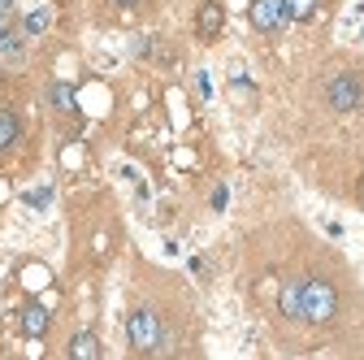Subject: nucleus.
<instances>
[{
  "instance_id": "obj_1",
  "label": "nucleus",
  "mask_w": 364,
  "mask_h": 360,
  "mask_svg": "<svg viewBox=\"0 0 364 360\" xmlns=\"http://www.w3.org/2000/svg\"><path fill=\"white\" fill-rule=\"evenodd\" d=\"M282 317L308 322V326H330L338 317V291L326 278H287L278 295Z\"/></svg>"
},
{
  "instance_id": "obj_2",
  "label": "nucleus",
  "mask_w": 364,
  "mask_h": 360,
  "mask_svg": "<svg viewBox=\"0 0 364 360\" xmlns=\"http://www.w3.org/2000/svg\"><path fill=\"white\" fill-rule=\"evenodd\" d=\"M126 339H130L134 351H144V356L161 351V343H165L161 317H156L152 308H134V312H130V322H126Z\"/></svg>"
},
{
  "instance_id": "obj_3",
  "label": "nucleus",
  "mask_w": 364,
  "mask_h": 360,
  "mask_svg": "<svg viewBox=\"0 0 364 360\" xmlns=\"http://www.w3.org/2000/svg\"><path fill=\"white\" fill-rule=\"evenodd\" d=\"M326 105L338 109V113H351L364 105V87L351 78V74H330L326 78Z\"/></svg>"
},
{
  "instance_id": "obj_4",
  "label": "nucleus",
  "mask_w": 364,
  "mask_h": 360,
  "mask_svg": "<svg viewBox=\"0 0 364 360\" xmlns=\"http://www.w3.org/2000/svg\"><path fill=\"white\" fill-rule=\"evenodd\" d=\"M252 26L260 35H278L291 18H287V0H252V9H247Z\"/></svg>"
},
{
  "instance_id": "obj_5",
  "label": "nucleus",
  "mask_w": 364,
  "mask_h": 360,
  "mask_svg": "<svg viewBox=\"0 0 364 360\" xmlns=\"http://www.w3.org/2000/svg\"><path fill=\"white\" fill-rule=\"evenodd\" d=\"M221 26H225V9H221V0H204L200 14H196V35H200L204 43H213V39L221 35Z\"/></svg>"
},
{
  "instance_id": "obj_6",
  "label": "nucleus",
  "mask_w": 364,
  "mask_h": 360,
  "mask_svg": "<svg viewBox=\"0 0 364 360\" xmlns=\"http://www.w3.org/2000/svg\"><path fill=\"white\" fill-rule=\"evenodd\" d=\"M22 139V117L14 109H0V152H9Z\"/></svg>"
},
{
  "instance_id": "obj_7",
  "label": "nucleus",
  "mask_w": 364,
  "mask_h": 360,
  "mask_svg": "<svg viewBox=\"0 0 364 360\" xmlns=\"http://www.w3.org/2000/svg\"><path fill=\"white\" fill-rule=\"evenodd\" d=\"M22 330H26L31 339H39L43 330H48V308H43V304H26V308H22Z\"/></svg>"
},
{
  "instance_id": "obj_8",
  "label": "nucleus",
  "mask_w": 364,
  "mask_h": 360,
  "mask_svg": "<svg viewBox=\"0 0 364 360\" xmlns=\"http://www.w3.org/2000/svg\"><path fill=\"white\" fill-rule=\"evenodd\" d=\"M70 356H74V360H96V356H100V339H96V334H74Z\"/></svg>"
},
{
  "instance_id": "obj_9",
  "label": "nucleus",
  "mask_w": 364,
  "mask_h": 360,
  "mask_svg": "<svg viewBox=\"0 0 364 360\" xmlns=\"http://www.w3.org/2000/svg\"><path fill=\"white\" fill-rule=\"evenodd\" d=\"M316 9H321V0H287V18L291 22H312Z\"/></svg>"
},
{
  "instance_id": "obj_10",
  "label": "nucleus",
  "mask_w": 364,
  "mask_h": 360,
  "mask_svg": "<svg viewBox=\"0 0 364 360\" xmlns=\"http://www.w3.org/2000/svg\"><path fill=\"white\" fill-rule=\"evenodd\" d=\"M53 109L57 113H70L74 109V92H70L65 83H53Z\"/></svg>"
},
{
  "instance_id": "obj_11",
  "label": "nucleus",
  "mask_w": 364,
  "mask_h": 360,
  "mask_svg": "<svg viewBox=\"0 0 364 360\" xmlns=\"http://www.w3.org/2000/svg\"><path fill=\"white\" fill-rule=\"evenodd\" d=\"M48 18H53L48 9H43V14H31V18H26V35H39L43 26H48Z\"/></svg>"
},
{
  "instance_id": "obj_12",
  "label": "nucleus",
  "mask_w": 364,
  "mask_h": 360,
  "mask_svg": "<svg viewBox=\"0 0 364 360\" xmlns=\"http://www.w3.org/2000/svg\"><path fill=\"white\" fill-rule=\"evenodd\" d=\"M117 5H139V0H117Z\"/></svg>"
},
{
  "instance_id": "obj_13",
  "label": "nucleus",
  "mask_w": 364,
  "mask_h": 360,
  "mask_svg": "<svg viewBox=\"0 0 364 360\" xmlns=\"http://www.w3.org/2000/svg\"><path fill=\"white\" fill-rule=\"evenodd\" d=\"M5 9H9V0H0V14H5Z\"/></svg>"
},
{
  "instance_id": "obj_14",
  "label": "nucleus",
  "mask_w": 364,
  "mask_h": 360,
  "mask_svg": "<svg viewBox=\"0 0 364 360\" xmlns=\"http://www.w3.org/2000/svg\"><path fill=\"white\" fill-rule=\"evenodd\" d=\"M360 200H364V183H360Z\"/></svg>"
}]
</instances>
